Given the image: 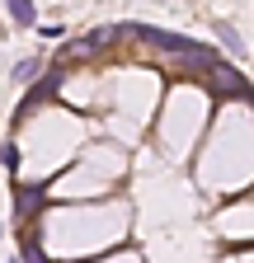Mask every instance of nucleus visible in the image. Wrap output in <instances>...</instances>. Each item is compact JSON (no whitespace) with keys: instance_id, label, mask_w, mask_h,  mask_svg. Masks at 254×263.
Listing matches in <instances>:
<instances>
[{"instance_id":"f257e3e1","label":"nucleus","mask_w":254,"mask_h":263,"mask_svg":"<svg viewBox=\"0 0 254 263\" xmlns=\"http://www.w3.org/2000/svg\"><path fill=\"white\" fill-rule=\"evenodd\" d=\"M10 5V19L19 24V28H33L38 24V10H33V0H5Z\"/></svg>"},{"instance_id":"f03ea898","label":"nucleus","mask_w":254,"mask_h":263,"mask_svg":"<svg viewBox=\"0 0 254 263\" xmlns=\"http://www.w3.org/2000/svg\"><path fill=\"white\" fill-rule=\"evenodd\" d=\"M38 66H43L38 57H24V61L14 66V80H19V85H28V80H33V76H38Z\"/></svg>"},{"instance_id":"7ed1b4c3","label":"nucleus","mask_w":254,"mask_h":263,"mask_svg":"<svg viewBox=\"0 0 254 263\" xmlns=\"http://www.w3.org/2000/svg\"><path fill=\"white\" fill-rule=\"evenodd\" d=\"M216 38H221V43H226V47H231V52H235V57H240V52H245V43H240V33H235V28H231V24H216Z\"/></svg>"}]
</instances>
